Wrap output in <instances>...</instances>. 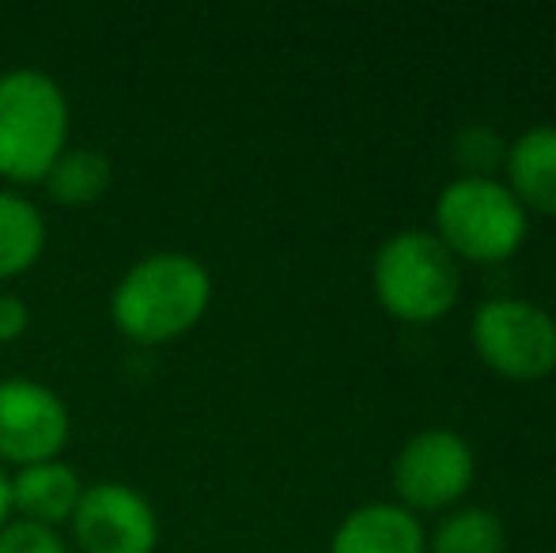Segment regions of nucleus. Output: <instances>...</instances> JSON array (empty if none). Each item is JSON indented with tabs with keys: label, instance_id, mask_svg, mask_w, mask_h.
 <instances>
[{
	"label": "nucleus",
	"instance_id": "nucleus-14",
	"mask_svg": "<svg viewBox=\"0 0 556 553\" xmlns=\"http://www.w3.org/2000/svg\"><path fill=\"white\" fill-rule=\"evenodd\" d=\"M432 553H504V524L489 508H458L435 527Z\"/></svg>",
	"mask_w": 556,
	"mask_h": 553
},
{
	"label": "nucleus",
	"instance_id": "nucleus-16",
	"mask_svg": "<svg viewBox=\"0 0 556 553\" xmlns=\"http://www.w3.org/2000/svg\"><path fill=\"white\" fill-rule=\"evenodd\" d=\"M0 553H68V546L50 527L27 524V519H8L0 527Z\"/></svg>",
	"mask_w": 556,
	"mask_h": 553
},
{
	"label": "nucleus",
	"instance_id": "nucleus-6",
	"mask_svg": "<svg viewBox=\"0 0 556 553\" xmlns=\"http://www.w3.org/2000/svg\"><path fill=\"white\" fill-rule=\"evenodd\" d=\"M73 432L68 406L38 379H0V466H35L61 458Z\"/></svg>",
	"mask_w": 556,
	"mask_h": 553
},
{
	"label": "nucleus",
	"instance_id": "nucleus-11",
	"mask_svg": "<svg viewBox=\"0 0 556 553\" xmlns=\"http://www.w3.org/2000/svg\"><path fill=\"white\" fill-rule=\"evenodd\" d=\"M507 190L522 209L556 216V126L527 129L507 144Z\"/></svg>",
	"mask_w": 556,
	"mask_h": 553
},
{
	"label": "nucleus",
	"instance_id": "nucleus-9",
	"mask_svg": "<svg viewBox=\"0 0 556 553\" xmlns=\"http://www.w3.org/2000/svg\"><path fill=\"white\" fill-rule=\"evenodd\" d=\"M84 497V481L65 458H50V463L23 466L12 474V512L15 519L50 527L58 531L68 524Z\"/></svg>",
	"mask_w": 556,
	"mask_h": 553
},
{
	"label": "nucleus",
	"instance_id": "nucleus-7",
	"mask_svg": "<svg viewBox=\"0 0 556 553\" xmlns=\"http://www.w3.org/2000/svg\"><path fill=\"white\" fill-rule=\"evenodd\" d=\"M68 527L80 553H155L160 546V516L148 497L125 481L84 486Z\"/></svg>",
	"mask_w": 556,
	"mask_h": 553
},
{
	"label": "nucleus",
	"instance_id": "nucleus-3",
	"mask_svg": "<svg viewBox=\"0 0 556 553\" xmlns=\"http://www.w3.org/2000/svg\"><path fill=\"white\" fill-rule=\"evenodd\" d=\"M371 288L382 311L402 323H435L458 303V259L435 239V231H397L371 262Z\"/></svg>",
	"mask_w": 556,
	"mask_h": 553
},
{
	"label": "nucleus",
	"instance_id": "nucleus-17",
	"mask_svg": "<svg viewBox=\"0 0 556 553\" xmlns=\"http://www.w3.org/2000/svg\"><path fill=\"white\" fill-rule=\"evenodd\" d=\"M30 326V307L12 292H0V345H12L27 334Z\"/></svg>",
	"mask_w": 556,
	"mask_h": 553
},
{
	"label": "nucleus",
	"instance_id": "nucleus-5",
	"mask_svg": "<svg viewBox=\"0 0 556 553\" xmlns=\"http://www.w3.org/2000/svg\"><path fill=\"white\" fill-rule=\"evenodd\" d=\"M473 349L504 379H545L556 368V318L515 296H496L473 315Z\"/></svg>",
	"mask_w": 556,
	"mask_h": 553
},
{
	"label": "nucleus",
	"instance_id": "nucleus-10",
	"mask_svg": "<svg viewBox=\"0 0 556 553\" xmlns=\"http://www.w3.org/2000/svg\"><path fill=\"white\" fill-rule=\"evenodd\" d=\"M330 553H428V539L409 508L379 501L341 519Z\"/></svg>",
	"mask_w": 556,
	"mask_h": 553
},
{
	"label": "nucleus",
	"instance_id": "nucleus-8",
	"mask_svg": "<svg viewBox=\"0 0 556 553\" xmlns=\"http://www.w3.org/2000/svg\"><path fill=\"white\" fill-rule=\"evenodd\" d=\"M473 486V451L451 428L417 432L394 458V489L402 508H446Z\"/></svg>",
	"mask_w": 556,
	"mask_h": 553
},
{
	"label": "nucleus",
	"instance_id": "nucleus-18",
	"mask_svg": "<svg viewBox=\"0 0 556 553\" xmlns=\"http://www.w3.org/2000/svg\"><path fill=\"white\" fill-rule=\"evenodd\" d=\"M12 519V474L8 466H0V527Z\"/></svg>",
	"mask_w": 556,
	"mask_h": 553
},
{
	"label": "nucleus",
	"instance_id": "nucleus-12",
	"mask_svg": "<svg viewBox=\"0 0 556 553\" xmlns=\"http://www.w3.org/2000/svg\"><path fill=\"white\" fill-rule=\"evenodd\" d=\"M111 183H114V163L99 148H65L58 155V163L50 167V175L42 178L50 201L65 209L96 205L111 190Z\"/></svg>",
	"mask_w": 556,
	"mask_h": 553
},
{
	"label": "nucleus",
	"instance_id": "nucleus-4",
	"mask_svg": "<svg viewBox=\"0 0 556 553\" xmlns=\"http://www.w3.org/2000/svg\"><path fill=\"white\" fill-rule=\"evenodd\" d=\"M435 239L454 259L496 266L527 243V209L500 178H454L435 201Z\"/></svg>",
	"mask_w": 556,
	"mask_h": 553
},
{
	"label": "nucleus",
	"instance_id": "nucleus-2",
	"mask_svg": "<svg viewBox=\"0 0 556 553\" xmlns=\"http://www.w3.org/2000/svg\"><path fill=\"white\" fill-rule=\"evenodd\" d=\"M68 148V99L50 73H0V178L42 183Z\"/></svg>",
	"mask_w": 556,
	"mask_h": 553
},
{
	"label": "nucleus",
	"instance_id": "nucleus-15",
	"mask_svg": "<svg viewBox=\"0 0 556 553\" xmlns=\"http://www.w3.org/2000/svg\"><path fill=\"white\" fill-rule=\"evenodd\" d=\"M451 155H454V167L462 171L458 178H496V171L507 163V144L492 126L469 122L454 137Z\"/></svg>",
	"mask_w": 556,
	"mask_h": 553
},
{
	"label": "nucleus",
	"instance_id": "nucleus-1",
	"mask_svg": "<svg viewBox=\"0 0 556 553\" xmlns=\"http://www.w3.org/2000/svg\"><path fill=\"white\" fill-rule=\"evenodd\" d=\"M213 274L182 251L132 262L111 292V323L132 345H170L205 318Z\"/></svg>",
	"mask_w": 556,
	"mask_h": 553
},
{
	"label": "nucleus",
	"instance_id": "nucleus-13",
	"mask_svg": "<svg viewBox=\"0 0 556 553\" xmlns=\"http://www.w3.org/2000/svg\"><path fill=\"white\" fill-rule=\"evenodd\" d=\"M46 251V221L35 201L0 190V280L27 274Z\"/></svg>",
	"mask_w": 556,
	"mask_h": 553
}]
</instances>
